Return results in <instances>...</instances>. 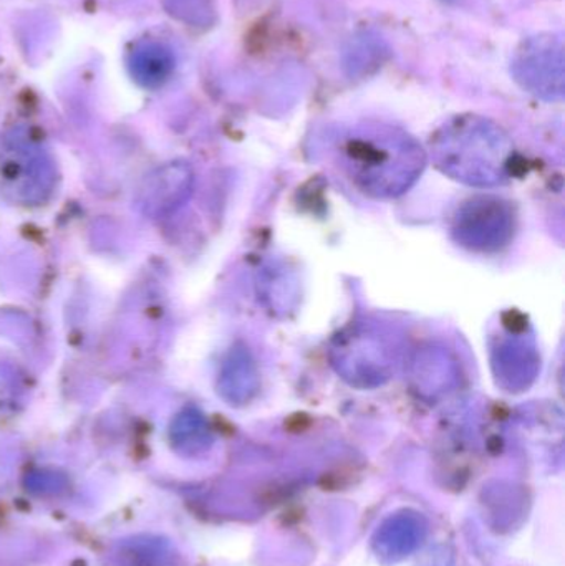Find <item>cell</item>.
<instances>
[{"label": "cell", "instance_id": "cell-1", "mask_svg": "<svg viewBox=\"0 0 565 566\" xmlns=\"http://www.w3.org/2000/svg\"><path fill=\"white\" fill-rule=\"evenodd\" d=\"M345 153L362 179L378 181L387 171L404 178L421 168L420 149L404 133L388 126H360L345 139ZM405 179V178H404Z\"/></svg>", "mask_w": 565, "mask_h": 566}, {"label": "cell", "instance_id": "cell-3", "mask_svg": "<svg viewBox=\"0 0 565 566\" xmlns=\"http://www.w3.org/2000/svg\"><path fill=\"white\" fill-rule=\"evenodd\" d=\"M175 69L172 53L159 43H143L133 50L129 70L136 82L145 86L161 85Z\"/></svg>", "mask_w": 565, "mask_h": 566}, {"label": "cell", "instance_id": "cell-2", "mask_svg": "<svg viewBox=\"0 0 565 566\" xmlns=\"http://www.w3.org/2000/svg\"><path fill=\"white\" fill-rule=\"evenodd\" d=\"M513 75L523 88L544 99L564 95V43L559 35H537L526 40L513 59Z\"/></svg>", "mask_w": 565, "mask_h": 566}]
</instances>
